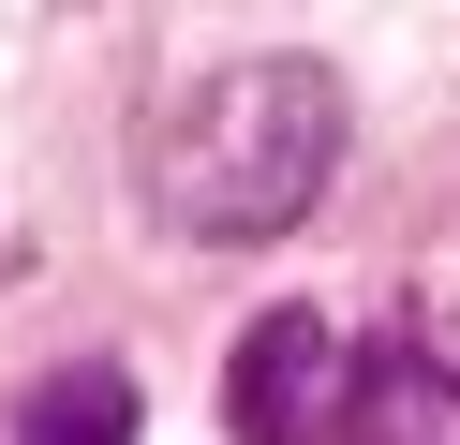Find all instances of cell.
I'll return each instance as SVG.
<instances>
[{"label": "cell", "mask_w": 460, "mask_h": 445, "mask_svg": "<svg viewBox=\"0 0 460 445\" xmlns=\"http://www.w3.org/2000/svg\"><path fill=\"white\" fill-rule=\"evenodd\" d=\"M357 415H371V342L327 312H268L223 356V431L238 445H357Z\"/></svg>", "instance_id": "obj_2"}, {"label": "cell", "mask_w": 460, "mask_h": 445, "mask_svg": "<svg viewBox=\"0 0 460 445\" xmlns=\"http://www.w3.org/2000/svg\"><path fill=\"white\" fill-rule=\"evenodd\" d=\"M15 445H134V371L119 356H75L15 401Z\"/></svg>", "instance_id": "obj_3"}, {"label": "cell", "mask_w": 460, "mask_h": 445, "mask_svg": "<svg viewBox=\"0 0 460 445\" xmlns=\"http://www.w3.org/2000/svg\"><path fill=\"white\" fill-rule=\"evenodd\" d=\"M341 178V75L327 59H223L134 134V193L164 237L208 253H268L312 223V193Z\"/></svg>", "instance_id": "obj_1"}]
</instances>
